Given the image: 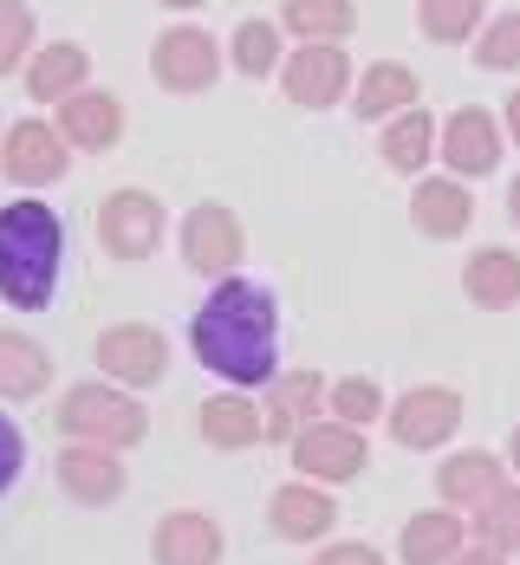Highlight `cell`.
I'll use <instances>...</instances> for the list:
<instances>
[{
  "label": "cell",
  "mask_w": 520,
  "mask_h": 565,
  "mask_svg": "<svg viewBox=\"0 0 520 565\" xmlns=\"http://www.w3.org/2000/svg\"><path fill=\"white\" fill-rule=\"evenodd\" d=\"M189 351L234 391H261L280 371V299L261 280L222 274L189 319Z\"/></svg>",
  "instance_id": "obj_1"
},
{
  "label": "cell",
  "mask_w": 520,
  "mask_h": 565,
  "mask_svg": "<svg viewBox=\"0 0 520 565\" xmlns=\"http://www.w3.org/2000/svg\"><path fill=\"white\" fill-rule=\"evenodd\" d=\"M65 267V222L53 202H0V299L20 312H46Z\"/></svg>",
  "instance_id": "obj_2"
},
{
  "label": "cell",
  "mask_w": 520,
  "mask_h": 565,
  "mask_svg": "<svg viewBox=\"0 0 520 565\" xmlns=\"http://www.w3.org/2000/svg\"><path fill=\"white\" fill-rule=\"evenodd\" d=\"M53 423L65 443H105V449H137L150 436V409L137 403V391H124L112 377L72 384V391L59 396Z\"/></svg>",
  "instance_id": "obj_3"
},
{
  "label": "cell",
  "mask_w": 520,
  "mask_h": 565,
  "mask_svg": "<svg viewBox=\"0 0 520 565\" xmlns=\"http://www.w3.org/2000/svg\"><path fill=\"white\" fill-rule=\"evenodd\" d=\"M222 40L209 33V26H195V20H176L170 33H157V46H150V78L170 92V98H202V92H215V78H222Z\"/></svg>",
  "instance_id": "obj_4"
},
{
  "label": "cell",
  "mask_w": 520,
  "mask_h": 565,
  "mask_svg": "<svg viewBox=\"0 0 520 565\" xmlns=\"http://www.w3.org/2000/svg\"><path fill=\"white\" fill-rule=\"evenodd\" d=\"M287 461L293 475H306L319 488H339V481H358L371 468V443H364V429H351L339 416H312L299 436H287Z\"/></svg>",
  "instance_id": "obj_5"
},
{
  "label": "cell",
  "mask_w": 520,
  "mask_h": 565,
  "mask_svg": "<svg viewBox=\"0 0 520 565\" xmlns=\"http://www.w3.org/2000/svg\"><path fill=\"white\" fill-rule=\"evenodd\" d=\"M0 175L13 189H53L72 175V143L59 137L53 117H20L0 124Z\"/></svg>",
  "instance_id": "obj_6"
},
{
  "label": "cell",
  "mask_w": 520,
  "mask_h": 565,
  "mask_svg": "<svg viewBox=\"0 0 520 565\" xmlns=\"http://www.w3.org/2000/svg\"><path fill=\"white\" fill-rule=\"evenodd\" d=\"M163 227H170V209H163V195H150V189H112L105 202H98V247L112 254V260H150L157 247H163Z\"/></svg>",
  "instance_id": "obj_7"
},
{
  "label": "cell",
  "mask_w": 520,
  "mask_h": 565,
  "mask_svg": "<svg viewBox=\"0 0 520 565\" xmlns=\"http://www.w3.org/2000/svg\"><path fill=\"white\" fill-rule=\"evenodd\" d=\"M501 150H508V130L488 105H463V111L436 117V163L463 182H481V175L501 170Z\"/></svg>",
  "instance_id": "obj_8"
},
{
  "label": "cell",
  "mask_w": 520,
  "mask_h": 565,
  "mask_svg": "<svg viewBox=\"0 0 520 565\" xmlns=\"http://www.w3.org/2000/svg\"><path fill=\"white\" fill-rule=\"evenodd\" d=\"M463 416H468V403L449 384H410L397 403H384V429H391L397 449H449Z\"/></svg>",
  "instance_id": "obj_9"
},
{
  "label": "cell",
  "mask_w": 520,
  "mask_h": 565,
  "mask_svg": "<svg viewBox=\"0 0 520 565\" xmlns=\"http://www.w3.org/2000/svg\"><path fill=\"white\" fill-rule=\"evenodd\" d=\"M280 92H287L299 111H332L351 98V58L339 40H299L280 58Z\"/></svg>",
  "instance_id": "obj_10"
},
{
  "label": "cell",
  "mask_w": 520,
  "mask_h": 565,
  "mask_svg": "<svg viewBox=\"0 0 520 565\" xmlns=\"http://www.w3.org/2000/svg\"><path fill=\"white\" fill-rule=\"evenodd\" d=\"M176 241H182V260H189V274H202V280H222V274H241V254H247V227L234 215L229 202H195L182 227H176Z\"/></svg>",
  "instance_id": "obj_11"
},
{
  "label": "cell",
  "mask_w": 520,
  "mask_h": 565,
  "mask_svg": "<svg viewBox=\"0 0 520 565\" xmlns=\"http://www.w3.org/2000/svg\"><path fill=\"white\" fill-rule=\"evenodd\" d=\"M92 358H98V371H105L112 384H124V391H150V384L170 377V339H163L157 326H144V319L105 326Z\"/></svg>",
  "instance_id": "obj_12"
},
{
  "label": "cell",
  "mask_w": 520,
  "mask_h": 565,
  "mask_svg": "<svg viewBox=\"0 0 520 565\" xmlns=\"http://www.w3.org/2000/svg\"><path fill=\"white\" fill-rule=\"evenodd\" d=\"M53 475H59V494L78 501V508H112L130 488L124 449H105V443H65L53 455Z\"/></svg>",
  "instance_id": "obj_13"
},
{
  "label": "cell",
  "mask_w": 520,
  "mask_h": 565,
  "mask_svg": "<svg viewBox=\"0 0 520 565\" xmlns=\"http://www.w3.org/2000/svg\"><path fill=\"white\" fill-rule=\"evenodd\" d=\"M53 124H59V137L72 143V157H105L124 137V98L105 92V85H78L72 98L53 105Z\"/></svg>",
  "instance_id": "obj_14"
},
{
  "label": "cell",
  "mask_w": 520,
  "mask_h": 565,
  "mask_svg": "<svg viewBox=\"0 0 520 565\" xmlns=\"http://www.w3.org/2000/svg\"><path fill=\"white\" fill-rule=\"evenodd\" d=\"M267 526H274V540H287V546L332 540V526H339V501H332V488L293 475V481H280V488L267 494Z\"/></svg>",
  "instance_id": "obj_15"
},
{
  "label": "cell",
  "mask_w": 520,
  "mask_h": 565,
  "mask_svg": "<svg viewBox=\"0 0 520 565\" xmlns=\"http://www.w3.org/2000/svg\"><path fill=\"white\" fill-rule=\"evenodd\" d=\"M312 416H326V377L319 371H274L261 384V436L267 443L299 436Z\"/></svg>",
  "instance_id": "obj_16"
},
{
  "label": "cell",
  "mask_w": 520,
  "mask_h": 565,
  "mask_svg": "<svg viewBox=\"0 0 520 565\" xmlns=\"http://www.w3.org/2000/svg\"><path fill=\"white\" fill-rule=\"evenodd\" d=\"M229 553V533H222V520L202 508H176L157 520V533H150V559L157 565H222Z\"/></svg>",
  "instance_id": "obj_17"
},
{
  "label": "cell",
  "mask_w": 520,
  "mask_h": 565,
  "mask_svg": "<svg viewBox=\"0 0 520 565\" xmlns=\"http://www.w3.org/2000/svg\"><path fill=\"white\" fill-rule=\"evenodd\" d=\"M410 222L429 241H463L475 222V195H468L463 175H410Z\"/></svg>",
  "instance_id": "obj_18"
},
{
  "label": "cell",
  "mask_w": 520,
  "mask_h": 565,
  "mask_svg": "<svg viewBox=\"0 0 520 565\" xmlns=\"http://www.w3.org/2000/svg\"><path fill=\"white\" fill-rule=\"evenodd\" d=\"M423 98V78L410 72L404 58H378V65H364V72H351V117L358 124H384V117H397L404 105Z\"/></svg>",
  "instance_id": "obj_19"
},
{
  "label": "cell",
  "mask_w": 520,
  "mask_h": 565,
  "mask_svg": "<svg viewBox=\"0 0 520 565\" xmlns=\"http://www.w3.org/2000/svg\"><path fill=\"white\" fill-rule=\"evenodd\" d=\"M501 481H508V461L488 455V449H456V455L436 461V501L456 508V513H475Z\"/></svg>",
  "instance_id": "obj_20"
},
{
  "label": "cell",
  "mask_w": 520,
  "mask_h": 565,
  "mask_svg": "<svg viewBox=\"0 0 520 565\" xmlns=\"http://www.w3.org/2000/svg\"><path fill=\"white\" fill-rule=\"evenodd\" d=\"M20 78H26V98H33V105H59V98H72L78 85H92V53H85L78 40L33 46L26 65H20Z\"/></svg>",
  "instance_id": "obj_21"
},
{
  "label": "cell",
  "mask_w": 520,
  "mask_h": 565,
  "mask_svg": "<svg viewBox=\"0 0 520 565\" xmlns=\"http://www.w3.org/2000/svg\"><path fill=\"white\" fill-rule=\"evenodd\" d=\"M378 157H384L391 175H423L436 163V117L423 111V98L378 124Z\"/></svg>",
  "instance_id": "obj_22"
},
{
  "label": "cell",
  "mask_w": 520,
  "mask_h": 565,
  "mask_svg": "<svg viewBox=\"0 0 520 565\" xmlns=\"http://www.w3.org/2000/svg\"><path fill=\"white\" fill-rule=\"evenodd\" d=\"M195 429H202V443L222 455H241V449H261L267 436H261V396L247 391H222L202 403V416H195Z\"/></svg>",
  "instance_id": "obj_23"
},
{
  "label": "cell",
  "mask_w": 520,
  "mask_h": 565,
  "mask_svg": "<svg viewBox=\"0 0 520 565\" xmlns=\"http://www.w3.org/2000/svg\"><path fill=\"white\" fill-rule=\"evenodd\" d=\"M463 292H468V306H481V312L520 306V254L514 247H475L463 267Z\"/></svg>",
  "instance_id": "obj_24"
},
{
  "label": "cell",
  "mask_w": 520,
  "mask_h": 565,
  "mask_svg": "<svg viewBox=\"0 0 520 565\" xmlns=\"http://www.w3.org/2000/svg\"><path fill=\"white\" fill-rule=\"evenodd\" d=\"M463 540H468V520L456 508H423V513H410L404 533H397V559L404 565H443Z\"/></svg>",
  "instance_id": "obj_25"
},
{
  "label": "cell",
  "mask_w": 520,
  "mask_h": 565,
  "mask_svg": "<svg viewBox=\"0 0 520 565\" xmlns=\"http://www.w3.org/2000/svg\"><path fill=\"white\" fill-rule=\"evenodd\" d=\"M53 384V351L26 332H0V403H33Z\"/></svg>",
  "instance_id": "obj_26"
},
{
  "label": "cell",
  "mask_w": 520,
  "mask_h": 565,
  "mask_svg": "<svg viewBox=\"0 0 520 565\" xmlns=\"http://www.w3.org/2000/svg\"><path fill=\"white\" fill-rule=\"evenodd\" d=\"M280 33L287 40H339L358 33V7L351 0H280Z\"/></svg>",
  "instance_id": "obj_27"
},
{
  "label": "cell",
  "mask_w": 520,
  "mask_h": 565,
  "mask_svg": "<svg viewBox=\"0 0 520 565\" xmlns=\"http://www.w3.org/2000/svg\"><path fill=\"white\" fill-rule=\"evenodd\" d=\"M222 53H229V65L241 78H274L280 58H287V33H280V20H241Z\"/></svg>",
  "instance_id": "obj_28"
},
{
  "label": "cell",
  "mask_w": 520,
  "mask_h": 565,
  "mask_svg": "<svg viewBox=\"0 0 520 565\" xmlns=\"http://www.w3.org/2000/svg\"><path fill=\"white\" fill-rule=\"evenodd\" d=\"M468 533H475L481 546H495L501 559H514L520 553V481H501L481 508L468 513Z\"/></svg>",
  "instance_id": "obj_29"
},
{
  "label": "cell",
  "mask_w": 520,
  "mask_h": 565,
  "mask_svg": "<svg viewBox=\"0 0 520 565\" xmlns=\"http://www.w3.org/2000/svg\"><path fill=\"white\" fill-rule=\"evenodd\" d=\"M488 20V0H416V26L436 46H468Z\"/></svg>",
  "instance_id": "obj_30"
},
{
  "label": "cell",
  "mask_w": 520,
  "mask_h": 565,
  "mask_svg": "<svg viewBox=\"0 0 520 565\" xmlns=\"http://www.w3.org/2000/svg\"><path fill=\"white\" fill-rule=\"evenodd\" d=\"M384 384L378 377H332L326 384V416H339L351 429H371V423H384Z\"/></svg>",
  "instance_id": "obj_31"
},
{
  "label": "cell",
  "mask_w": 520,
  "mask_h": 565,
  "mask_svg": "<svg viewBox=\"0 0 520 565\" xmlns=\"http://www.w3.org/2000/svg\"><path fill=\"white\" fill-rule=\"evenodd\" d=\"M468 53H475L481 72H520V7H514V13L481 20V33L468 40Z\"/></svg>",
  "instance_id": "obj_32"
},
{
  "label": "cell",
  "mask_w": 520,
  "mask_h": 565,
  "mask_svg": "<svg viewBox=\"0 0 520 565\" xmlns=\"http://www.w3.org/2000/svg\"><path fill=\"white\" fill-rule=\"evenodd\" d=\"M33 46H40V20H33V7H26V0H0V78H13Z\"/></svg>",
  "instance_id": "obj_33"
},
{
  "label": "cell",
  "mask_w": 520,
  "mask_h": 565,
  "mask_svg": "<svg viewBox=\"0 0 520 565\" xmlns=\"http://www.w3.org/2000/svg\"><path fill=\"white\" fill-rule=\"evenodd\" d=\"M20 468H26V436H20V423L0 409V494L20 481Z\"/></svg>",
  "instance_id": "obj_34"
},
{
  "label": "cell",
  "mask_w": 520,
  "mask_h": 565,
  "mask_svg": "<svg viewBox=\"0 0 520 565\" xmlns=\"http://www.w3.org/2000/svg\"><path fill=\"white\" fill-rule=\"evenodd\" d=\"M312 565H391L378 546H364V540H326L319 553H312Z\"/></svg>",
  "instance_id": "obj_35"
},
{
  "label": "cell",
  "mask_w": 520,
  "mask_h": 565,
  "mask_svg": "<svg viewBox=\"0 0 520 565\" xmlns=\"http://www.w3.org/2000/svg\"><path fill=\"white\" fill-rule=\"evenodd\" d=\"M443 565H508V559H501L495 546H481V540H475V546H468V540H463V546H456V553H449V559H443Z\"/></svg>",
  "instance_id": "obj_36"
},
{
  "label": "cell",
  "mask_w": 520,
  "mask_h": 565,
  "mask_svg": "<svg viewBox=\"0 0 520 565\" xmlns=\"http://www.w3.org/2000/svg\"><path fill=\"white\" fill-rule=\"evenodd\" d=\"M501 130H508V137H514V143H520V92H514V98H508V111H501Z\"/></svg>",
  "instance_id": "obj_37"
},
{
  "label": "cell",
  "mask_w": 520,
  "mask_h": 565,
  "mask_svg": "<svg viewBox=\"0 0 520 565\" xmlns=\"http://www.w3.org/2000/svg\"><path fill=\"white\" fill-rule=\"evenodd\" d=\"M501 461H508V475L520 481V423H514V436H508V455H501Z\"/></svg>",
  "instance_id": "obj_38"
},
{
  "label": "cell",
  "mask_w": 520,
  "mask_h": 565,
  "mask_svg": "<svg viewBox=\"0 0 520 565\" xmlns=\"http://www.w3.org/2000/svg\"><path fill=\"white\" fill-rule=\"evenodd\" d=\"M508 222L520 227V175H514V182H508Z\"/></svg>",
  "instance_id": "obj_39"
},
{
  "label": "cell",
  "mask_w": 520,
  "mask_h": 565,
  "mask_svg": "<svg viewBox=\"0 0 520 565\" xmlns=\"http://www.w3.org/2000/svg\"><path fill=\"white\" fill-rule=\"evenodd\" d=\"M157 7H170V13H195V7H209V0H157Z\"/></svg>",
  "instance_id": "obj_40"
},
{
  "label": "cell",
  "mask_w": 520,
  "mask_h": 565,
  "mask_svg": "<svg viewBox=\"0 0 520 565\" xmlns=\"http://www.w3.org/2000/svg\"><path fill=\"white\" fill-rule=\"evenodd\" d=\"M514 559H520V553H514Z\"/></svg>",
  "instance_id": "obj_41"
}]
</instances>
